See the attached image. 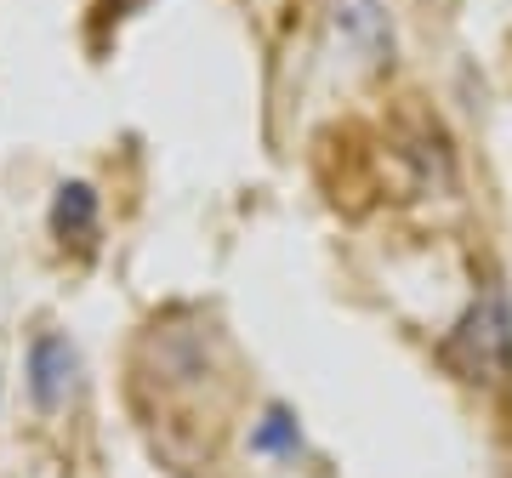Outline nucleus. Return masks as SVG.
Listing matches in <instances>:
<instances>
[{
  "label": "nucleus",
  "instance_id": "f257e3e1",
  "mask_svg": "<svg viewBox=\"0 0 512 478\" xmlns=\"http://www.w3.org/2000/svg\"><path fill=\"white\" fill-rule=\"evenodd\" d=\"M444 365L456 370L461 382H484L495 387L512 365V319L501 296H478L467 319H461L450 342H444Z\"/></svg>",
  "mask_w": 512,
  "mask_h": 478
},
{
  "label": "nucleus",
  "instance_id": "f03ea898",
  "mask_svg": "<svg viewBox=\"0 0 512 478\" xmlns=\"http://www.w3.org/2000/svg\"><path fill=\"white\" fill-rule=\"evenodd\" d=\"M74 370H80V359H74L69 342L63 336H40L35 353H29V387H35V399L46 410H57L74 393Z\"/></svg>",
  "mask_w": 512,
  "mask_h": 478
},
{
  "label": "nucleus",
  "instance_id": "7ed1b4c3",
  "mask_svg": "<svg viewBox=\"0 0 512 478\" xmlns=\"http://www.w3.org/2000/svg\"><path fill=\"white\" fill-rule=\"evenodd\" d=\"M52 234L63 239V245H86V239L97 234V194L92 183H63L52 200Z\"/></svg>",
  "mask_w": 512,
  "mask_h": 478
},
{
  "label": "nucleus",
  "instance_id": "20e7f679",
  "mask_svg": "<svg viewBox=\"0 0 512 478\" xmlns=\"http://www.w3.org/2000/svg\"><path fill=\"white\" fill-rule=\"evenodd\" d=\"M330 12H336V29L370 57V63H382L387 52V23L376 12V0H330Z\"/></svg>",
  "mask_w": 512,
  "mask_h": 478
},
{
  "label": "nucleus",
  "instance_id": "39448f33",
  "mask_svg": "<svg viewBox=\"0 0 512 478\" xmlns=\"http://www.w3.org/2000/svg\"><path fill=\"white\" fill-rule=\"evenodd\" d=\"M256 450H296V422L285 410H268V422L256 427Z\"/></svg>",
  "mask_w": 512,
  "mask_h": 478
}]
</instances>
